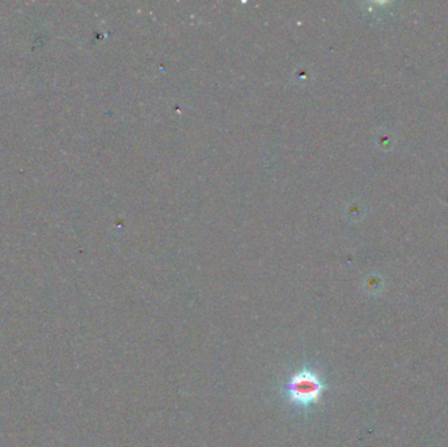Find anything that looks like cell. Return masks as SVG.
Segmentation results:
<instances>
[{
    "instance_id": "1",
    "label": "cell",
    "mask_w": 448,
    "mask_h": 447,
    "mask_svg": "<svg viewBox=\"0 0 448 447\" xmlns=\"http://www.w3.org/2000/svg\"><path fill=\"white\" fill-rule=\"evenodd\" d=\"M326 390L328 386L321 375L313 368L304 366L290 375L284 386V395L288 404L308 411L319 403Z\"/></svg>"
}]
</instances>
